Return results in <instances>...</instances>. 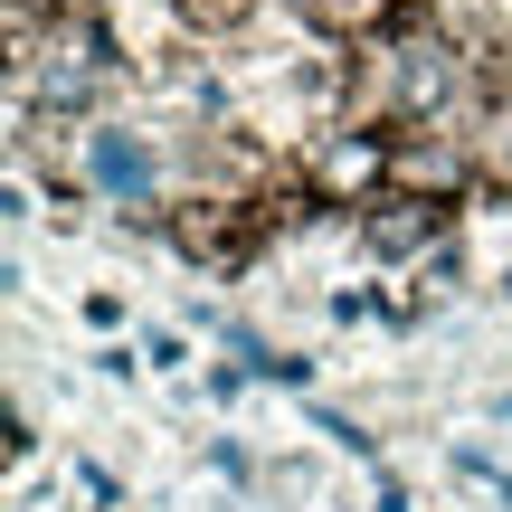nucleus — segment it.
Wrapping results in <instances>:
<instances>
[{
  "instance_id": "f257e3e1",
  "label": "nucleus",
  "mask_w": 512,
  "mask_h": 512,
  "mask_svg": "<svg viewBox=\"0 0 512 512\" xmlns=\"http://www.w3.org/2000/svg\"><path fill=\"white\" fill-rule=\"evenodd\" d=\"M266 238H275V228H266V209H256V190H247V200H228V190H200V200L171 209V247H181L190 266H219V275L256 266V247H266Z\"/></svg>"
},
{
  "instance_id": "f03ea898",
  "label": "nucleus",
  "mask_w": 512,
  "mask_h": 512,
  "mask_svg": "<svg viewBox=\"0 0 512 512\" xmlns=\"http://www.w3.org/2000/svg\"><path fill=\"white\" fill-rule=\"evenodd\" d=\"M446 219H456V200H418V190H380V200L361 209V238L380 256H427L446 238Z\"/></svg>"
},
{
  "instance_id": "7ed1b4c3",
  "label": "nucleus",
  "mask_w": 512,
  "mask_h": 512,
  "mask_svg": "<svg viewBox=\"0 0 512 512\" xmlns=\"http://www.w3.org/2000/svg\"><path fill=\"white\" fill-rule=\"evenodd\" d=\"M294 10H304L323 38H380L389 19L408 10V0H294Z\"/></svg>"
},
{
  "instance_id": "20e7f679",
  "label": "nucleus",
  "mask_w": 512,
  "mask_h": 512,
  "mask_svg": "<svg viewBox=\"0 0 512 512\" xmlns=\"http://www.w3.org/2000/svg\"><path fill=\"white\" fill-rule=\"evenodd\" d=\"M95 171H105V190H133V200H143V181H152L143 143H124V133H105V143H95Z\"/></svg>"
}]
</instances>
